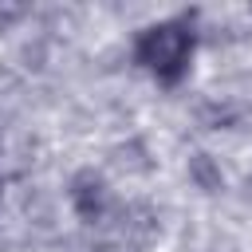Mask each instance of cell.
<instances>
[{
    "mask_svg": "<svg viewBox=\"0 0 252 252\" xmlns=\"http://www.w3.org/2000/svg\"><path fill=\"white\" fill-rule=\"evenodd\" d=\"M146 59L158 67V71H169L185 59V35L177 28H158L150 39H146Z\"/></svg>",
    "mask_w": 252,
    "mask_h": 252,
    "instance_id": "6da1fadb",
    "label": "cell"
}]
</instances>
